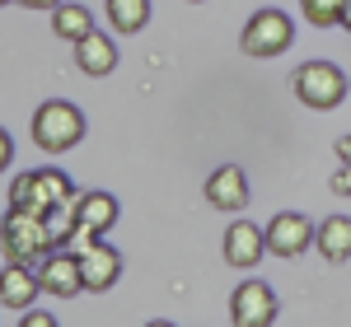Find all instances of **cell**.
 <instances>
[{
	"label": "cell",
	"mask_w": 351,
	"mask_h": 327,
	"mask_svg": "<svg viewBox=\"0 0 351 327\" xmlns=\"http://www.w3.org/2000/svg\"><path fill=\"white\" fill-rule=\"evenodd\" d=\"M33 145L38 150H47V155H66V150H75L89 131V122H84V112L75 103H66V99H47L43 108L33 112Z\"/></svg>",
	"instance_id": "cell-1"
},
{
	"label": "cell",
	"mask_w": 351,
	"mask_h": 327,
	"mask_svg": "<svg viewBox=\"0 0 351 327\" xmlns=\"http://www.w3.org/2000/svg\"><path fill=\"white\" fill-rule=\"evenodd\" d=\"M0 244H5V262H24V267H43V257L56 252L52 234H47V220L38 211H5Z\"/></svg>",
	"instance_id": "cell-2"
},
{
	"label": "cell",
	"mask_w": 351,
	"mask_h": 327,
	"mask_svg": "<svg viewBox=\"0 0 351 327\" xmlns=\"http://www.w3.org/2000/svg\"><path fill=\"white\" fill-rule=\"evenodd\" d=\"M291 84H295V99L314 112H332L351 89L342 66H332V61H304L295 75H291Z\"/></svg>",
	"instance_id": "cell-3"
},
{
	"label": "cell",
	"mask_w": 351,
	"mask_h": 327,
	"mask_svg": "<svg viewBox=\"0 0 351 327\" xmlns=\"http://www.w3.org/2000/svg\"><path fill=\"white\" fill-rule=\"evenodd\" d=\"M291 38H295V24H291V14H286V10H258V14L243 24L239 47L248 56H258V61H267V56L286 52V47H291Z\"/></svg>",
	"instance_id": "cell-4"
},
{
	"label": "cell",
	"mask_w": 351,
	"mask_h": 327,
	"mask_svg": "<svg viewBox=\"0 0 351 327\" xmlns=\"http://www.w3.org/2000/svg\"><path fill=\"white\" fill-rule=\"evenodd\" d=\"M230 323L234 327H271L276 323V290L267 280H243L230 295Z\"/></svg>",
	"instance_id": "cell-5"
},
{
	"label": "cell",
	"mask_w": 351,
	"mask_h": 327,
	"mask_svg": "<svg viewBox=\"0 0 351 327\" xmlns=\"http://www.w3.org/2000/svg\"><path fill=\"white\" fill-rule=\"evenodd\" d=\"M314 234L319 224L300 211H281V215L267 220V252L271 257H300L304 248H314Z\"/></svg>",
	"instance_id": "cell-6"
},
{
	"label": "cell",
	"mask_w": 351,
	"mask_h": 327,
	"mask_svg": "<svg viewBox=\"0 0 351 327\" xmlns=\"http://www.w3.org/2000/svg\"><path fill=\"white\" fill-rule=\"evenodd\" d=\"M75 257H80V280H84L89 295H104V290L117 285V276H122V252H117V248H108L99 239L94 248H84Z\"/></svg>",
	"instance_id": "cell-7"
},
{
	"label": "cell",
	"mask_w": 351,
	"mask_h": 327,
	"mask_svg": "<svg viewBox=\"0 0 351 327\" xmlns=\"http://www.w3.org/2000/svg\"><path fill=\"white\" fill-rule=\"evenodd\" d=\"M38 280H43V290L56 295V300H71V295H80L84 280H80V257L75 252H47L43 257V267H38Z\"/></svg>",
	"instance_id": "cell-8"
},
{
	"label": "cell",
	"mask_w": 351,
	"mask_h": 327,
	"mask_svg": "<svg viewBox=\"0 0 351 327\" xmlns=\"http://www.w3.org/2000/svg\"><path fill=\"white\" fill-rule=\"evenodd\" d=\"M206 201L216 211H230V215H239L248 206V178H243L239 164H220L216 173L206 178Z\"/></svg>",
	"instance_id": "cell-9"
},
{
	"label": "cell",
	"mask_w": 351,
	"mask_h": 327,
	"mask_svg": "<svg viewBox=\"0 0 351 327\" xmlns=\"http://www.w3.org/2000/svg\"><path fill=\"white\" fill-rule=\"evenodd\" d=\"M263 252H267V229H258V224H248V220H234L230 224V234H225V262L230 267H258L263 262Z\"/></svg>",
	"instance_id": "cell-10"
},
{
	"label": "cell",
	"mask_w": 351,
	"mask_h": 327,
	"mask_svg": "<svg viewBox=\"0 0 351 327\" xmlns=\"http://www.w3.org/2000/svg\"><path fill=\"white\" fill-rule=\"evenodd\" d=\"M38 295H43L38 267L5 262V272H0V309H33V300H38Z\"/></svg>",
	"instance_id": "cell-11"
},
{
	"label": "cell",
	"mask_w": 351,
	"mask_h": 327,
	"mask_svg": "<svg viewBox=\"0 0 351 327\" xmlns=\"http://www.w3.org/2000/svg\"><path fill=\"white\" fill-rule=\"evenodd\" d=\"M71 196H75V187H71V178H66L61 168H33V173H28V211L47 215L52 206L71 201Z\"/></svg>",
	"instance_id": "cell-12"
},
{
	"label": "cell",
	"mask_w": 351,
	"mask_h": 327,
	"mask_svg": "<svg viewBox=\"0 0 351 327\" xmlns=\"http://www.w3.org/2000/svg\"><path fill=\"white\" fill-rule=\"evenodd\" d=\"M75 66H80L84 75H94V80H104L117 70V42H112L108 33H84L80 42H75Z\"/></svg>",
	"instance_id": "cell-13"
},
{
	"label": "cell",
	"mask_w": 351,
	"mask_h": 327,
	"mask_svg": "<svg viewBox=\"0 0 351 327\" xmlns=\"http://www.w3.org/2000/svg\"><path fill=\"white\" fill-rule=\"evenodd\" d=\"M314 248L324 252L328 262H347L351 257V215H328L314 234Z\"/></svg>",
	"instance_id": "cell-14"
},
{
	"label": "cell",
	"mask_w": 351,
	"mask_h": 327,
	"mask_svg": "<svg viewBox=\"0 0 351 327\" xmlns=\"http://www.w3.org/2000/svg\"><path fill=\"white\" fill-rule=\"evenodd\" d=\"M117 215H122V206H117L112 192H84L80 196V224H89L94 234H108Z\"/></svg>",
	"instance_id": "cell-15"
},
{
	"label": "cell",
	"mask_w": 351,
	"mask_h": 327,
	"mask_svg": "<svg viewBox=\"0 0 351 327\" xmlns=\"http://www.w3.org/2000/svg\"><path fill=\"white\" fill-rule=\"evenodd\" d=\"M104 10H108L112 33H122V38H132L150 24V0H108Z\"/></svg>",
	"instance_id": "cell-16"
},
{
	"label": "cell",
	"mask_w": 351,
	"mask_h": 327,
	"mask_svg": "<svg viewBox=\"0 0 351 327\" xmlns=\"http://www.w3.org/2000/svg\"><path fill=\"white\" fill-rule=\"evenodd\" d=\"M52 33L56 38H66V42H80L84 33H94V14L84 10V5H56L52 10Z\"/></svg>",
	"instance_id": "cell-17"
},
{
	"label": "cell",
	"mask_w": 351,
	"mask_h": 327,
	"mask_svg": "<svg viewBox=\"0 0 351 327\" xmlns=\"http://www.w3.org/2000/svg\"><path fill=\"white\" fill-rule=\"evenodd\" d=\"M300 10H304V19H309L314 28L342 24V0H300Z\"/></svg>",
	"instance_id": "cell-18"
},
{
	"label": "cell",
	"mask_w": 351,
	"mask_h": 327,
	"mask_svg": "<svg viewBox=\"0 0 351 327\" xmlns=\"http://www.w3.org/2000/svg\"><path fill=\"white\" fill-rule=\"evenodd\" d=\"M10 211H28V173L10 183Z\"/></svg>",
	"instance_id": "cell-19"
},
{
	"label": "cell",
	"mask_w": 351,
	"mask_h": 327,
	"mask_svg": "<svg viewBox=\"0 0 351 327\" xmlns=\"http://www.w3.org/2000/svg\"><path fill=\"white\" fill-rule=\"evenodd\" d=\"M332 192H337V196H351V164H342V168L332 173Z\"/></svg>",
	"instance_id": "cell-20"
},
{
	"label": "cell",
	"mask_w": 351,
	"mask_h": 327,
	"mask_svg": "<svg viewBox=\"0 0 351 327\" xmlns=\"http://www.w3.org/2000/svg\"><path fill=\"white\" fill-rule=\"evenodd\" d=\"M19 327H56V318H52V313H24Z\"/></svg>",
	"instance_id": "cell-21"
},
{
	"label": "cell",
	"mask_w": 351,
	"mask_h": 327,
	"mask_svg": "<svg viewBox=\"0 0 351 327\" xmlns=\"http://www.w3.org/2000/svg\"><path fill=\"white\" fill-rule=\"evenodd\" d=\"M10 159H14V140H10V131H0V173H5Z\"/></svg>",
	"instance_id": "cell-22"
},
{
	"label": "cell",
	"mask_w": 351,
	"mask_h": 327,
	"mask_svg": "<svg viewBox=\"0 0 351 327\" xmlns=\"http://www.w3.org/2000/svg\"><path fill=\"white\" fill-rule=\"evenodd\" d=\"M19 5H24V10H56L61 0H19Z\"/></svg>",
	"instance_id": "cell-23"
},
{
	"label": "cell",
	"mask_w": 351,
	"mask_h": 327,
	"mask_svg": "<svg viewBox=\"0 0 351 327\" xmlns=\"http://www.w3.org/2000/svg\"><path fill=\"white\" fill-rule=\"evenodd\" d=\"M337 159H342V164H351V136H342V140H337Z\"/></svg>",
	"instance_id": "cell-24"
},
{
	"label": "cell",
	"mask_w": 351,
	"mask_h": 327,
	"mask_svg": "<svg viewBox=\"0 0 351 327\" xmlns=\"http://www.w3.org/2000/svg\"><path fill=\"white\" fill-rule=\"evenodd\" d=\"M342 28L351 33V0H342Z\"/></svg>",
	"instance_id": "cell-25"
},
{
	"label": "cell",
	"mask_w": 351,
	"mask_h": 327,
	"mask_svg": "<svg viewBox=\"0 0 351 327\" xmlns=\"http://www.w3.org/2000/svg\"><path fill=\"white\" fill-rule=\"evenodd\" d=\"M145 327H173V323H164V318H155V323H145Z\"/></svg>",
	"instance_id": "cell-26"
},
{
	"label": "cell",
	"mask_w": 351,
	"mask_h": 327,
	"mask_svg": "<svg viewBox=\"0 0 351 327\" xmlns=\"http://www.w3.org/2000/svg\"><path fill=\"white\" fill-rule=\"evenodd\" d=\"M0 5H14V0H0Z\"/></svg>",
	"instance_id": "cell-27"
},
{
	"label": "cell",
	"mask_w": 351,
	"mask_h": 327,
	"mask_svg": "<svg viewBox=\"0 0 351 327\" xmlns=\"http://www.w3.org/2000/svg\"><path fill=\"white\" fill-rule=\"evenodd\" d=\"M192 5H202V0H192Z\"/></svg>",
	"instance_id": "cell-28"
}]
</instances>
